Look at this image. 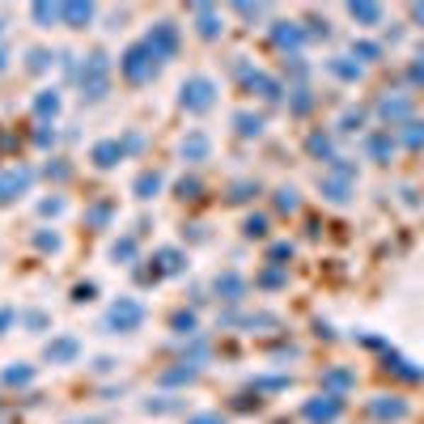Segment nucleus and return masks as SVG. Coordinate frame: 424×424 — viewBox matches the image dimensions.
<instances>
[{
	"mask_svg": "<svg viewBox=\"0 0 424 424\" xmlns=\"http://www.w3.org/2000/svg\"><path fill=\"white\" fill-rule=\"evenodd\" d=\"M306 416H310L314 424L336 420V416H340V399H327V403H310V408H306Z\"/></svg>",
	"mask_w": 424,
	"mask_h": 424,
	"instance_id": "1",
	"label": "nucleus"
},
{
	"mask_svg": "<svg viewBox=\"0 0 424 424\" xmlns=\"http://www.w3.org/2000/svg\"><path fill=\"white\" fill-rule=\"evenodd\" d=\"M136 319H140V310H136V306H115V314H110V323H115V327H132Z\"/></svg>",
	"mask_w": 424,
	"mask_h": 424,
	"instance_id": "2",
	"label": "nucleus"
},
{
	"mask_svg": "<svg viewBox=\"0 0 424 424\" xmlns=\"http://www.w3.org/2000/svg\"><path fill=\"white\" fill-rule=\"evenodd\" d=\"M353 17H361V21H378V8H374V4H353Z\"/></svg>",
	"mask_w": 424,
	"mask_h": 424,
	"instance_id": "3",
	"label": "nucleus"
},
{
	"mask_svg": "<svg viewBox=\"0 0 424 424\" xmlns=\"http://www.w3.org/2000/svg\"><path fill=\"white\" fill-rule=\"evenodd\" d=\"M374 412H378V416H403V403H378Z\"/></svg>",
	"mask_w": 424,
	"mask_h": 424,
	"instance_id": "4",
	"label": "nucleus"
},
{
	"mask_svg": "<svg viewBox=\"0 0 424 424\" xmlns=\"http://www.w3.org/2000/svg\"><path fill=\"white\" fill-rule=\"evenodd\" d=\"M416 17H420V21H424V8H416Z\"/></svg>",
	"mask_w": 424,
	"mask_h": 424,
	"instance_id": "5",
	"label": "nucleus"
},
{
	"mask_svg": "<svg viewBox=\"0 0 424 424\" xmlns=\"http://www.w3.org/2000/svg\"><path fill=\"white\" fill-rule=\"evenodd\" d=\"M195 424H217V420H195Z\"/></svg>",
	"mask_w": 424,
	"mask_h": 424,
	"instance_id": "6",
	"label": "nucleus"
}]
</instances>
